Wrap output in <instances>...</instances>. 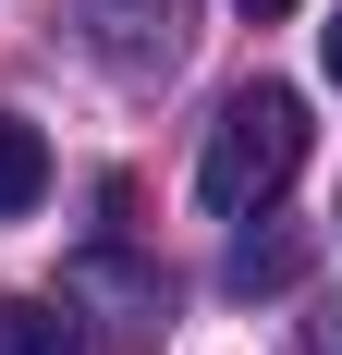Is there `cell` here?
<instances>
[{"label": "cell", "instance_id": "ba28073f", "mask_svg": "<svg viewBox=\"0 0 342 355\" xmlns=\"http://www.w3.org/2000/svg\"><path fill=\"white\" fill-rule=\"evenodd\" d=\"M318 355H342V331H318Z\"/></svg>", "mask_w": 342, "mask_h": 355}, {"label": "cell", "instance_id": "5b68a950", "mask_svg": "<svg viewBox=\"0 0 342 355\" xmlns=\"http://www.w3.org/2000/svg\"><path fill=\"white\" fill-rule=\"evenodd\" d=\"M294 270H306V245H244V257H233L244 294H257V282H294Z\"/></svg>", "mask_w": 342, "mask_h": 355}, {"label": "cell", "instance_id": "7a4b0ae2", "mask_svg": "<svg viewBox=\"0 0 342 355\" xmlns=\"http://www.w3.org/2000/svg\"><path fill=\"white\" fill-rule=\"evenodd\" d=\"M73 25H86V49H98L110 73H171L183 0H73Z\"/></svg>", "mask_w": 342, "mask_h": 355}, {"label": "cell", "instance_id": "277c9868", "mask_svg": "<svg viewBox=\"0 0 342 355\" xmlns=\"http://www.w3.org/2000/svg\"><path fill=\"white\" fill-rule=\"evenodd\" d=\"M86 331H73V306H49V294H0V355H73Z\"/></svg>", "mask_w": 342, "mask_h": 355}, {"label": "cell", "instance_id": "6da1fadb", "mask_svg": "<svg viewBox=\"0 0 342 355\" xmlns=\"http://www.w3.org/2000/svg\"><path fill=\"white\" fill-rule=\"evenodd\" d=\"M294 172H306V98H294V86H233V98H220V123H208L196 196H208L220 220H257Z\"/></svg>", "mask_w": 342, "mask_h": 355}, {"label": "cell", "instance_id": "52a82bcc", "mask_svg": "<svg viewBox=\"0 0 342 355\" xmlns=\"http://www.w3.org/2000/svg\"><path fill=\"white\" fill-rule=\"evenodd\" d=\"M244 12H257V25H269V12H294V0H244Z\"/></svg>", "mask_w": 342, "mask_h": 355}, {"label": "cell", "instance_id": "3957f363", "mask_svg": "<svg viewBox=\"0 0 342 355\" xmlns=\"http://www.w3.org/2000/svg\"><path fill=\"white\" fill-rule=\"evenodd\" d=\"M37 196H49V135L25 110H0V220H25Z\"/></svg>", "mask_w": 342, "mask_h": 355}, {"label": "cell", "instance_id": "8992f818", "mask_svg": "<svg viewBox=\"0 0 342 355\" xmlns=\"http://www.w3.org/2000/svg\"><path fill=\"white\" fill-rule=\"evenodd\" d=\"M318 62H330V86H342V12H330V25H318Z\"/></svg>", "mask_w": 342, "mask_h": 355}]
</instances>
